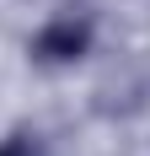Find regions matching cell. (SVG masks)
Instances as JSON below:
<instances>
[{"label": "cell", "mask_w": 150, "mask_h": 156, "mask_svg": "<svg viewBox=\"0 0 150 156\" xmlns=\"http://www.w3.org/2000/svg\"><path fill=\"white\" fill-rule=\"evenodd\" d=\"M91 16L86 11H54L43 22V27L32 32V59L38 65H75V59H86L91 54Z\"/></svg>", "instance_id": "obj_1"}, {"label": "cell", "mask_w": 150, "mask_h": 156, "mask_svg": "<svg viewBox=\"0 0 150 156\" xmlns=\"http://www.w3.org/2000/svg\"><path fill=\"white\" fill-rule=\"evenodd\" d=\"M0 156H48V151H43V140H38L32 129H16V135L0 140Z\"/></svg>", "instance_id": "obj_2"}]
</instances>
